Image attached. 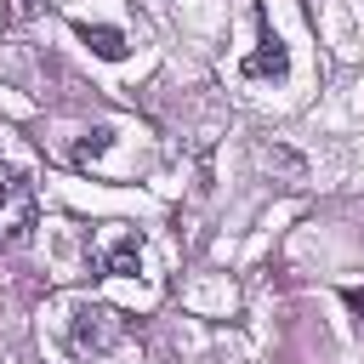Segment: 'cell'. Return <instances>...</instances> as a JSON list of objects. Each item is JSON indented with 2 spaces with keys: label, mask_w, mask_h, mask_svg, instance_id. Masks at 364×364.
I'll return each mask as SVG.
<instances>
[{
  "label": "cell",
  "mask_w": 364,
  "mask_h": 364,
  "mask_svg": "<svg viewBox=\"0 0 364 364\" xmlns=\"http://www.w3.org/2000/svg\"><path fill=\"white\" fill-rule=\"evenodd\" d=\"M102 63H125V51H131V40H125V28H114V23H80L74 28Z\"/></svg>",
  "instance_id": "obj_4"
},
{
  "label": "cell",
  "mask_w": 364,
  "mask_h": 364,
  "mask_svg": "<svg viewBox=\"0 0 364 364\" xmlns=\"http://www.w3.org/2000/svg\"><path fill=\"white\" fill-rule=\"evenodd\" d=\"M114 136H119L114 125H97V131H85V136H80V142L68 148V159H74V165L85 171V165H97V159H102V154L114 148Z\"/></svg>",
  "instance_id": "obj_6"
},
{
  "label": "cell",
  "mask_w": 364,
  "mask_h": 364,
  "mask_svg": "<svg viewBox=\"0 0 364 364\" xmlns=\"http://www.w3.org/2000/svg\"><path fill=\"white\" fill-rule=\"evenodd\" d=\"M142 267V233H119L108 250H102V273H114V279H131Z\"/></svg>",
  "instance_id": "obj_5"
},
{
  "label": "cell",
  "mask_w": 364,
  "mask_h": 364,
  "mask_svg": "<svg viewBox=\"0 0 364 364\" xmlns=\"http://www.w3.org/2000/svg\"><path fill=\"white\" fill-rule=\"evenodd\" d=\"M34 228V182L23 165H0V233L23 239Z\"/></svg>",
  "instance_id": "obj_2"
},
{
  "label": "cell",
  "mask_w": 364,
  "mask_h": 364,
  "mask_svg": "<svg viewBox=\"0 0 364 364\" xmlns=\"http://www.w3.org/2000/svg\"><path fill=\"white\" fill-rule=\"evenodd\" d=\"M341 301H347V313L364 324V284H347V290H341Z\"/></svg>",
  "instance_id": "obj_7"
},
{
  "label": "cell",
  "mask_w": 364,
  "mask_h": 364,
  "mask_svg": "<svg viewBox=\"0 0 364 364\" xmlns=\"http://www.w3.org/2000/svg\"><path fill=\"white\" fill-rule=\"evenodd\" d=\"M256 28H262V34H256V51L239 63V74H245V80H273V85L290 80V51H284V40L273 34V23H267L262 11H256Z\"/></svg>",
  "instance_id": "obj_3"
},
{
  "label": "cell",
  "mask_w": 364,
  "mask_h": 364,
  "mask_svg": "<svg viewBox=\"0 0 364 364\" xmlns=\"http://www.w3.org/2000/svg\"><path fill=\"white\" fill-rule=\"evenodd\" d=\"M68 341H74L80 353H91V358H108V353L119 347V318H114L108 307L74 301V307H68Z\"/></svg>",
  "instance_id": "obj_1"
}]
</instances>
